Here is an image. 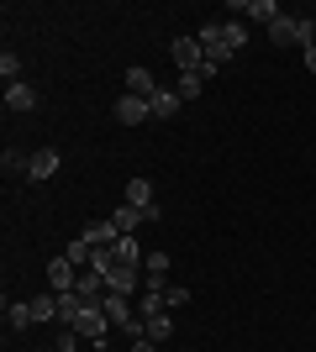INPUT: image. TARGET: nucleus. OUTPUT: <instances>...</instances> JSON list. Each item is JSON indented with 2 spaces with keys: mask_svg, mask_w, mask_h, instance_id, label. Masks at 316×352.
<instances>
[{
  "mask_svg": "<svg viewBox=\"0 0 316 352\" xmlns=\"http://www.w3.org/2000/svg\"><path fill=\"white\" fill-rule=\"evenodd\" d=\"M206 89V74H180V100H196Z\"/></svg>",
  "mask_w": 316,
  "mask_h": 352,
  "instance_id": "26",
  "label": "nucleus"
},
{
  "mask_svg": "<svg viewBox=\"0 0 316 352\" xmlns=\"http://www.w3.org/2000/svg\"><path fill=\"white\" fill-rule=\"evenodd\" d=\"M59 168H63V153H59V147H37L32 163H27V179H32V184H43V179H53Z\"/></svg>",
  "mask_w": 316,
  "mask_h": 352,
  "instance_id": "4",
  "label": "nucleus"
},
{
  "mask_svg": "<svg viewBox=\"0 0 316 352\" xmlns=\"http://www.w3.org/2000/svg\"><path fill=\"white\" fill-rule=\"evenodd\" d=\"M164 289H143V294H137V316H164Z\"/></svg>",
  "mask_w": 316,
  "mask_h": 352,
  "instance_id": "21",
  "label": "nucleus"
},
{
  "mask_svg": "<svg viewBox=\"0 0 316 352\" xmlns=\"http://www.w3.org/2000/svg\"><path fill=\"white\" fill-rule=\"evenodd\" d=\"M74 331H79L85 342H95V352H101V347H105V337H111L116 326H111V316H105L101 305H85V316L74 321Z\"/></svg>",
  "mask_w": 316,
  "mask_h": 352,
  "instance_id": "1",
  "label": "nucleus"
},
{
  "mask_svg": "<svg viewBox=\"0 0 316 352\" xmlns=\"http://www.w3.org/2000/svg\"><path fill=\"white\" fill-rule=\"evenodd\" d=\"M27 163H32V153H21V147H6V153H0V168H6V174H27Z\"/></svg>",
  "mask_w": 316,
  "mask_h": 352,
  "instance_id": "23",
  "label": "nucleus"
},
{
  "mask_svg": "<svg viewBox=\"0 0 316 352\" xmlns=\"http://www.w3.org/2000/svg\"><path fill=\"white\" fill-rule=\"evenodd\" d=\"M6 326H11V331H27V326H37V321H32V305H6Z\"/></svg>",
  "mask_w": 316,
  "mask_h": 352,
  "instance_id": "24",
  "label": "nucleus"
},
{
  "mask_svg": "<svg viewBox=\"0 0 316 352\" xmlns=\"http://www.w3.org/2000/svg\"><path fill=\"white\" fill-rule=\"evenodd\" d=\"M74 342H79V331H74V326H59V337H53V347H59V352H74Z\"/></svg>",
  "mask_w": 316,
  "mask_h": 352,
  "instance_id": "29",
  "label": "nucleus"
},
{
  "mask_svg": "<svg viewBox=\"0 0 316 352\" xmlns=\"http://www.w3.org/2000/svg\"><path fill=\"white\" fill-rule=\"evenodd\" d=\"M37 105V89L21 79V85H6V111H32Z\"/></svg>",
  "mask_w": 316,
  "mask_h": 352,
  "instance_id": "15",
  "label": "nucleus"
},
{
  "mask_svg": "<svg viewBox=\"0 0 316 352\" xmlns=\"http://www.w3.org/2000/svg\"><path fill=\"white\" fill-rule=\"evenodd\" d=\"M306 69H311V74H316V47H306Z\"/></svg>",
  "mask_w": 316,
  "mask_h": 352,
  "instance_id": "32",
  "label": "nucleus"
},
{
  "mask_svg": "<svg viewBox=\"0 0 316 352\" xmlns=\"http://www.w3.org/2000/svg\"><path fill=\"white\" fill-rule=\"evenodd\" d=\"M111 116H116L121 126H143V121H153V105L143 100V95H121V100L111 105Z\"/></svg>",
  "mask_w": 316,
  "mask_h": 352,
  "instance_id": "3",
  "label": "nucleus"
},
{
  "mask_svg": "<svg viewBox=\"0 0 316 352\" xmlns=\"http://www.w3.org/2000/svg\"><path fill=\"white\" fill-rule=\"evenodd\" d=\"M48 284H53V294L74 289V284H79V268L69 263V258H53V263H48Z\"/></svg>",
  "mask_w": 316,
  "mask_h": 352,
  "instance_id": "11",
  "label": "nucleus"
},
{
  "mask_svg": "<svg viewBox=\"0 0 316 352\" xmlns=\"http://www.w3.org/2000/svg\"><path fill=\"white\" fill-rule=\"evenodd\" d=\"M63 258H69V263H74V268H90L95 248H90V242H85V236H74V242H69V248H63Z\"/></svg>",
  "mask_w": 316,
  "mask_h": 352,
  "instance_id": "22",
  "label": "nucleus"
},
{
  "mask_svg": "<svg viewBox=\"0 0 316 352\" xmlns=\"http://www.w3.org/2000/svg\"><path fill=\"white\" fill-rule=\"evenodd\" d=\"M148 105H153V116H158V121H169V116H174V111H180L185 100H180V89H158V95H153Z\"/></svg>",
  "mask_w": 316,
  "mask_h": 352,
  "instance_id": "18",
  "label": "nucleus"
},
{
  "mask_svg": "<svg viewBox=\"0 0 316 352\" xmlns=\"http://www.w3.org/2000/svg\"><path fill=\"white\" fill-rule=\"evenodd\" d=\"M111 221H116V232H121V236H137V226H148V221H143V210H137V206H127V200H121V206L111 210Z\"/></svg>",
  "mask_w": 316,
  "mask_h": 352,
  "instance_id": "13",
  "label": "nucleus"
},
{
  "mask_svg": "<svg viewBox=\"0 0 316 352\" xmlns=\"http://www.w3.org/2000/svg\"><path fill=\"white\" fill-rule=\"evenodd\" d=\"M242 43H248V21H222V47L227 53H242Z\"/></svg>",
  "mask_w": 316,
  "mask_h": 352,
  "instance_id": "20",
  "label": "nucleus"
},
{
  "mask_svg": "<svg viewBox=\"0 0 316 352\" xmlns=\"http://www.w3.org/2000/svg\"><path fill=\"white\" fill-rule=\"evenodd\" d=\"M27 305H32V321L37 326H48V321L59 326V294H37V300H27Z\"/></svg>",
  "mask_w": 316,
  "mask_h": 352,
  "instance_id": "16",
  "label": "nucleus"
},
{
  "mask_svg": "<svg viewBox=\"0 0 316 352\" xmlns=\"http://www.w3.org/2000/svg\"><path fill=\"white\" fill-rule=\"evenodd\" d=\"M264 32H269V43H274V47H290L295 37H301V16H280V21H269Z\"/></svg>",
  "mask_w": 316,
  "mask_h": 352,
  "instance_id": "12",
  "label": "nucleus"
},
{
  "mask_svg": "<svg viewBox=\"0 0 316 352\" xmlns=\"http://www.w3.org/2000/svg\"><path fill=\"white\" fill-rule=\"evenodd\" d=\"M74 294L85 300V305H101L105 294H111V284H105V274H101V268H79V284H74Z\"/></svg>",
  "mask_w": 316,
  "mask_h": 352,
  "instance_id": "5",
  "label": "nucleus"
},
{
  "mask_svg": "<svg viewBox=\"0 0 316 352\" xmlns=\"http://www.w3.org/2000/svg\"><path fill=\"white\" fill-rule=\"evenodd\" d=\"M132 352H158V342H153V337H137V342H132Z\"/></svg>",
  "mask_w": 316,
  "mask_h": 352,
  "instance_id": "31",
  "label": "nucleus"
},
{
  "mask_svg": "<svg viewBox=\"0 0 316 352\" xmlns=\"http://www.w3.org/2000/svg\"><path fill=\"white\" fill-rule=\"evenodd\" d=\"M164 305L169 310H185V305H190V289H185V284H169V289H164Z\"/></svg>",
  "mask_w": 316,
  "mask_h": 352,
  "instance_id": "28",
  "label": "nucleus"
},
{
  "mask_svg": "<svg viewBox=\"0 0 316 352\" xmlns=\"http://www.w3.org/2000/svg\"><path fill=\"white\" fill-rule=\"evenodd\" d=\"M43 352H59V347H43Z\"/></svg>",
  "mask_w": 316,
  "mask_h": 352,
  "instance_id": "33",
  "label": "nucleus"
},
{
  "mask_svg": "<svg viewBox=\"0 0 316 352\" xmlns=\"http://www.w3.org/2000/svg\"><path fill=\"white\" fill-rule=\"evenodd\" d=\"M105 284H111V294H127V300H132L137 294V268L132 263H111L105 268Z\"/></svg>",
  "mask_w": 316,
  "mask_h": 352,
  "instance_id": "10",
  "label": "nucleus"
},
{
  "mask_svg": "<svg viewBox=\"0 0 316 352\" xmlns=\"http://www.w3.org/2000/svg\"><path fill=\"white\" fill-rule=\"evenodd\" d=\"M169 331H174V316H143V337H153V342H169Z\"/></svg>",
  "mask_w": 316,
  "mask_h": 352,
  "instance_id": "19",
  "label": "nucleus"
},
{
  "mask_svg": "<svg viewBox=\"0 0 316 352\" xmlns=\"http://www.w3.org/2000/svg\"><path fill=\"white\" fill-rule=\"evenodd\" d=\"M169 53H174V63H180V74H200V69H206V47H200V37H190V32L174 37Z\"/></svg>",
  "mask_w": 316,
  "mask_h": 352,
  "instance_id": "2",
  "label": "nucleus"
},
{
  "mask_svg": "<svg viewBox=\"0 0 316 352\" xmlns=\"http://www.w3.org/2000/svg\"><path fill=\"white\" fill-rule=\"evenodd\" d=\"M158 79H153V69H143V63H132V69H127V95H143V100H153V95H158Z\"/></svg>",
  "mask_w": 316,
  "mask_h": 352,
  "instance_id": "9",
  "label": "nucleus"
},
{
  "mask_svg": "<svg viewBox=\"0 0 316 352\" xmlns=\"http://www.w3.org/2000/svg\"><path fill=\"white\" fill-rule=\"evenodd\" d=\"M295 43H301V47H316V21H311V16H301V37H295Z\"/></svg>",
  "mask_w": 316,
  "mask_h": 352,
  "instance_id": "30",
  "label": "nucleus"
},
{
  "mask_svg": "<svg viewBox=\"0 0 316 352\" xmlns=\"http://www.w3.org/2000/svg\"><path fill=\"white\" fill-rule=\"evenodd\" d=\"M169 252H148L143 258V289H169Z\"/></svg>",
  "mask_w": 316,
  "mask_h": 352,
  "instance_id": "6",
  "label": "nucleus"
},
{
  "mask_svg": "<svg viewBox=\"0 0 316 352\" xmlns=\"http://www.w3.org/2000/svg\"><path fill=\"white\" fill-rule=\"evenodd\" d=\"M0 79H6V85H21V58H16L11 47L0 53Z\"/></svg>",
  "mask_w": 316,
  "mask_h": 352,
  "instance_id": "25",
  "label": "nucleus"
},
{
  "mask_svg": "<svg viewBox=\"0 0 316 352\" xmlns=\"http://www.w3.org/2000/svg\"><path fill=\"white\" fill-rule=\"evenodd\" d=\"M79 236H85V242H90V248H116V221H95V226H85V232H79Z\"/></svg>",
  "mask_w": 316,
  "mask_h": 352,
  "instance_id": "14",
  "label": "nucleus"
},
{
  "mask_svg": "<svg viewBox=\"0 0 316 352\" xmlns=\"http://www.w3.org/2000/svg\"><path fill=\"white\" fill-rule=\"evenodd\" d=\"M196 37H200V47H206V63H216V69H222V63L232 58V53L222 47V21H206V27H200Z\"/></svg>",
  "mask_w": 316,
  "mask_h": 352,
  "instance_id": "8",
  "label": "nucleus"
},
{
  "mask_svg": "<svg viewBox=\"0 0 316 352\" xmlns=\"http://www.w3.org/2000/svg\"><path fill=\"white\" fill-rule=\"evenodd\" d=\"M227 11H238V16H253V21H264V27L285 16V11H280V0H232Z\"/></svg>",
  "mask_w": 316,
  "mask_h": 352,
  "instance_id": "7",
  "label": "nucleus"
},
{
  "mask_svg": "<svg viewBox=\"0 0 316 352\" xmlns=\"http://www.w3.org/2000/svg\"><path fill=\"white\" fill-rule=\"evenodd\" d=\"M127 206H137V210H153V206H158V195H153L148 179H132V184H127Z\"/></svg>",
  "mask_w": 316,
  "mask_h": 352,
  "instance_id": "17",
  "label": "nucleus"
},
{
  "mask_svg": "<svg viewBox=\"0 0 316 352\" xmlns=\"http://www.w3.org/2000/svg\"><path fill=\"white\" fill-rule=\"evenodd\" d=\"M111 252H116V263H132L137 268V236H116V248H111Z\"/></svg>",
  "mask_w": 316,
  "mask_h": 352,
  "instance_id": "27",
  "label": "nucleus"
}]
</instances>
